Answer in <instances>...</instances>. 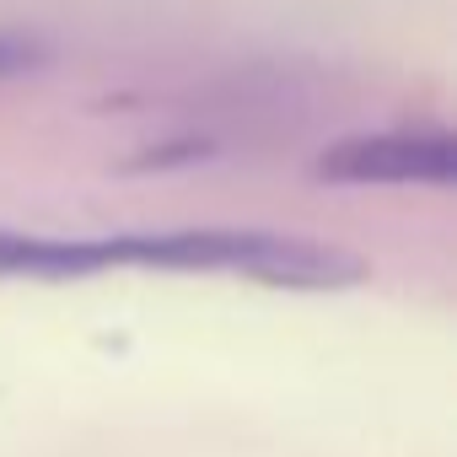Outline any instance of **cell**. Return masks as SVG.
I'll use <instances>...</instances> for the list:
<instances>
[{
    "label": "cell",
    "instance_id": "obj_1",
    "mask_svg": "<svg viewBox=\"0 0 457 457\" xmlns=\"http://www.w3.org/2000/svg\"><path fill=\"white\" fill-rule=\"evenodd\" d=\"M108 270H167V275H232L270 291H350L366 280V259L339 243L259 232V226H167V232H22L0 226V280L71 286Z\"/></svg>",
    "mask_w": 457,
    "mask_h": 457
},
{
    "label": "cell",
    "instance_id": "obj_3",
    "mask_svg": "<svg viewBox=\"0 0 457 457\" xmlns=\"http://www.w3.org/2000/svg\"><path fill=\"white\" fill-rule=\"evenodd\" d=\"M44 60V49L33 38H17V33H0V81H12L22 71H33Z\"/></svg>",
    "mask_w": 457,
    "mask_h": 457
},
{
    "label": "cell",
    "instance_id": "obj_2",
    "mask_svg": "<svg viewBox=\"0 0 457 457\" xmlns=\"http://www.w3.org/2000/svg\"><path fill=\"white\" fill-rule=\"evenodd\" d=\"M312 172L323 183H350V188H387V183L452 188L457 140L446 129H366L334 140L312 162Z\"/></svg>",
    "mask_w": 457,
    "mask_h": 457
}]
</instances>
